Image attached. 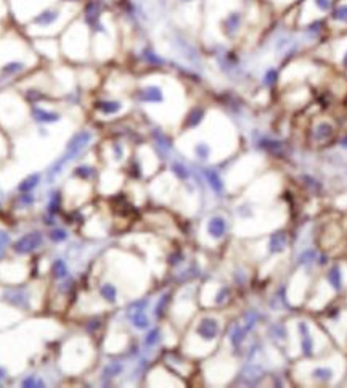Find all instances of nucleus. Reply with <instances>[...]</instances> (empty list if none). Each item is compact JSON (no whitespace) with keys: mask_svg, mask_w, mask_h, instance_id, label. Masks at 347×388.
<instances>
[{"mask_svg":"<svg viewBox=\"0 0 347 388\" xmlns=\"http://www.w3.org/2000/svg\"><path fill=\"white\" fill-rule=\"evenodd\" d=\"M336 3V0H301L296 7H294V12H296V24H299L302 21V18L306 15L310 17L306 18L304 21V26L312 23V21L322 19V17H327L331 13Z\"/></svg>","mask_w":347,"mask_h":388,"instance_id":"f257e3e1","label":"nucleus"},{"mask_svg":"<svg viewBox=\"0 0 347 388\" xmlns=\"http://www.w3.org/2000/svg\"><path fill=\"white\" fill-rule=\"evenodd\" d=\"M92 139H93V134L90 132V130H79L74 137L68 142L65 155H63L61 158L53 165V167H52V174L50 176H55L56 172L61 171V167L65 166L66 163H69L71 160L77 158V155H81L82 151L87 148L88 144L92 142Z\"/></svg>","mask_w":347,"mask_h":388,"instance_id":"f03ea898","label":"nucleus"},{"mask_svg":"<svg viewBox=\"0 0 347 388\" xmlns=\"http://www.w3.org/2000/svg\"><path fill=\"white\" fill-rule=\"evenodd\" d=\"M137 102L141 105H148V107H159L166 103V89L157 82H148L143 84L141 87L137 89Z\"/></svg>","mask_w":347,"mask_h":388,"instance_id":"7ed1b4c3","label":"nucleus"},{"mask_svg":"<svg viewBox=\"0 0 347 388\" xmlns=\"http://www.w3.org/2000/svg\"><path fill=\"white\" fill-rule=\"evenodd\" d=\"M334 134H336L334 124L328 121V119H320V121H315L312 124L309 137L312 140V144L315 145H325L334 137Z\"/></svg>","mask_w":347,"mask_h":388,"instance_id":"20e7f679","label":"nucleus"},{"mask_svg":"<svg viewBox=\"0 0 347 388\" xmlns=\"http://www.w3.org/2000/svg\"><path fill=\"white\" fill-rule=\"evenodd\" d=\"M297 332L299 337H301V351L304 356H313V350H315V343H313V337L310 333V327L307 326L306 322H299L297 326Z\"/></svg>","mask_w":347,"mask_h":388,"instance_id":"39448f33","label":"nucleus"},{"mask_svg":"<svg viewBox=\"0 0 347 388\" xmlns=\"http://www.w3.org/2000/svg\"><path fill=\"white\" fill-rule=\"evenodd\" d=\"M95 108L104 116H118L119 113L124 111V102L116 100V98H106V100L97 102Z\"/></svg>","mask_w":347,"mask_h":388,"instance_id":"423d86ee","label":"nucleus"},{"mask_svg":"<svg viewBox=\"0 0 347 388\" xmlns=\"http://www.w3.org/2000/svg\"><path fill=\"white\" fill-rule=\"evenodd\" d=\"M198 335L201 338L208 340V342L214 340L219 335V324H217V321L212 319V317L203 319V321L199 322V326H198Z\"/></svg>","mask_w":347,"mask_h":388,"instance_id":"0eeeda50","label":"nucleus"},{"mask_svg":"<svg viewBox=\"0 0 347 388\" xmlns=\"http://www.w3.org/2000/svg\"><path fill=\"white\" fill-rule=\"evenodd\" d=\"M42 242V237L40 234H28L24 235L23 239H19L17 243H15V250L18 251V253H29V251H33L34 248H37Z\"/></svg>","mask_w":347,"mask_h":388,"instance_id":"6e6552de","label":"nucleus"},{"mask_svg":"<svg viewBox=\"0 0 347 388\" xmlns=\"http://www.w3.org/2000/svg\"><path fill=\"white\" fill-rule=\"evenodd\" d=\"M33 116L37 123L42 124H52V123H58L61 119V114L58 111H53V110H47L42 107H35L33 110Z\"/></svg>","mask_w":347,"mask_h":388,"instance_id":"1a4fd4ad","label":"nucleus"},{"mask_svg":"<svg viewBox=\"0 0 347 388\" xmlns=\"http://www.w3.org/2000/svg\"><path fill=\"white\" fill-rule=\"evenodd\" d=\"M204 118H206V110L201 108V107H194V108L190 110V113L187 114L185 123H183V128H185L187 130L196 129L198 126L204 121Z\"/></svg>","mask_w":347,"mask_h":388,"instance_id":"9d476101","label":"nucleus"},{"mask_svg":"<svg viewBox=\"0 0 347 388\" xmlns=\"http://www.w3.org/2000/svg\"><path fill=\"white\" fill-rule=\"evenodd\" d=\"M286 245H288V235L286 232H277L273 234L270 240H269V253L272 255H278V253H283V251L286 250Z\"/></svg>","mask_w":347,"mask_h":388,"instance_id":"9b49d317","label":"nucleus"},{"mask_svg":"<svg viewBox=\"0 0 347 388\" xmlns=\"http://www.w3.org/2000/svg\"><path fill=\"white\" fill-rule=\"evenodd\" d=\"M225 232H227V222H225L224 218L215 216L208 222V234L212 239H222Z\"/></svg>","mask_w":347,"mask_h":388,"instance_id":"f8f14e48","label":"nucleus"},{"mask_svg":"<svg viewBox=\"0 0 347 388\" xmlns=\"http://www.w3.org/2000/svg\"><path fill=\"white\" fill-rule=\"evenodd\" d=\"M330 21L338 24H347V2L334 3V7L330 13Z\"/></svg>","mask_w":347,"mask_h":388,"instance_id":"ddd939ff","label":"nucleus"},{"mask_svg":"<svg viewBox=\"0 0 347 388\" xmlns=\"http://www.w3.org/2000/svg\"><path fill=\"white\" fill-rule=\"evenodd\" d=\"M204 177H206L208 184L211 185V188L215 192V193H222L224 192V181L220 174L215 169H204L203 171Z\"/></svg>","mask_w":347,"mask_h":388,"instance_id":"4468645a","label":"nucleus"},{"mask_svg":"<svg viewBox=\"0 0 347 388\" xmlns=\"http://www.w3.org/2000/svg\"><path fill=\"white\" fill-rule=\"evenodd\" d=\"M327 280L336 292L343 290V271H341L339 266H333L327 272Z\"/></svg>","mask_w":347,"mask_h":388,"instance_id":"2eb2a0df","label":"nucleus"},{"mask_svg":"<svg viewBox=\"0 0 347 388\" xmlns=\"http://www.w3.org/2000/svg\"><path fill=\"white\" fill-rule=\"evenodd\" d=\"M278 81H280V71L277 70L275 66H270V68H267L265 73L262 74V86L267 87V89H273L278 84Z\"/></svg>","mask_w":347,"mask_h":388,"instance_id":"dca6fc26","label":"nucleus"},{"mask_svg":"<svg viewBox=\"0 0 347 388\" xmlns=\"http://www.w3.org/2000/svg\"><path fill=\"white\" fill-rule=\"evenodd\" d=\"M310 377H312L313 380H318V382H323V384H327V382H331L334 377V372L331 368H327V366H318V368H313L312 372H310Z\"/></svg>","mask_w":347,"mask_h":388,"instance_id":"f3484780","label":"nucleus"},{"mask_svg":"<svg viewBox=\"0 0 347 388\" xmlns=\"http://www.w3.org/2000/svg\"><path fill=\"white\" fill-rule=\"evenodd\" d=\"M132 322L137 329H146L148 327V317H146V314L143 313V309H137V311L132 314Z\"/></svg>","mask_w":347,"mask_h":388,"instance_id":"a211bd4d","label":"nucleus"},{"mask_svg":"<svg viewBox=\"0 0 347 388\" xmlns=\"http://www.w3.org/2000/svg\"><path fill=\"white\" fill-rule=\"evenodd\" d=\"M315 259H317V251L307 248V250H304L301 255H299L297 263L301 266H310L312 263H315Z\"/></svg>","mask_w":347,"mask_h":388,"instance_id":"6ab92c4d","label":"nucleus"},{"mask_svg":"<svg viewBox=\"0 0 347 388\" xmlns=\"http://www.w3.org/2000/svg\"><path fill=\"white\" fill-rule=\"evenodd\" d=\"M172 172L180 181H187L188 177H190V171H188V167L183 165V163H180V161H175V163H172Z\"/></svg>","mask_w":347,"mask_h":388,"instance_id":"aec40b11","label":"nucleus"},{"mask_svg":"<svg viewBox=\"0 0 347 388\" xmlns=\"http://www.w3.org/2000/svg\"><path fill=\"white\" fill-rule=\"evenodd\" d=\"M267 2H270L273 7H277V8H280V10H288V8L296 7V5L301 2V0H267Z\"/></svg>","mask_w":347,"mask_h":388,"instance_id":"412c9836","label":"nucleus"},{"mask_svg":"<svg viewBox=\"0 0 347 388\" xmlns=\"http://www.w3.org/2000/svg\"><path fill=\"white\" fill-rule=\"evenodd\" d=\"M111 155L116 161H122L125 156V148L121 142H113L111 144Z\"/></svg>","mask_w":347,"mask_h":388,"instance_id":"4be33fe9","label":"nucleus"},{"mask_svg":"<svg viewBox=\"0 0 347 388\" xmlns=\"http://www.w3.org/2000/svg\"><path fill=\"white\" fill-rule=\"evenodd\" d=\"M37 182H39V174L29 176L28 179H24L23 184L19 185V190L21 192H28V190H31V188H34L35 185H37Z\"/></svg>","mask_w":347,"mask_h":388,"instance_id":"5701e85b","label":"nucleus"},{"mask_svg":"<svg viewBox=\"0 0 347 388\" xmlns=\"http://www.w3.org/2000/svg\"><path fill=\"white\" fill-rule=\"evenodd\" d=\"M100 292H102L103 298H106L108 301H116V288L113 285H109V284L103 285Z\"/></svg>","mask_w":347,"mask_h":388,"instance_id":"b1692460","label":"nucleus"},{"mask_svg":"<svg viewBox=\"0 0 347 388\" xmlns=\"http://www.w3.org/2000/svg\"><path fill=\"white\" fill-rule=\"evenodd\" d=\"M74 174L79 176V177H82V179H88V177L93 174V169L90 166H77Z\"/></svg>","mask_w":347,"mask_h":388,"instance_id":"393cba45","label":"nucleus"},{"mask_svg":"<svg viewBox=\"0 0 347 388\" xmlns=\"http://www.w3.org/2000/svg\"><path fill=\"white\" fill-rule=\"evenodd\" d=\"M157 340H159V330L155 329V330H151V332L148 333V337H146L145 343L146 345H155Z\"/></svg>","mask_w":347,"mask_h":388,"instance_id":"a878e982","label":"nucleus"},{"mask_svg":"<svg viewBox=\"0 0 347 388\" xmlns=\"http://www.w3.org/2000/svg\"><path fill=\"white\" fill-rule=\"evenodd\" d=\"M53 271H55L56 277H63V276H65V264H63L61 261H56Z\"/></svg>","mask_w":347,"mask_h":388,"instance_id":"bb28decb","label":"nucleus"},{"mask_svg":"<svg viewBox=\"0 0 347 388\" xmlns=\"http://www.w3.org/2000/svg\"><path fill=\"white\" fill-rule=\"evenodd\" d=\"M50 237L53 239V240H63V239L66 237V235H65V232H63V230H55V232H52Z\"/></svg>","mask_w":347,"mask_h":388,"instance_id":"cd10ccee","label":"nucleus"},{"mask_svg":"<svg viewBox=\"0 0 347 388\" xmlns=\"http://www.w3.org/2000/svg\"><path fill=\"white\" fill-rule=\"evenodd\" d=\"M198 2H201V0H177V3L178 5H183V7H188V5H194V3H198Z\"/></svg>","mask_w":347,"mask_h":388,"instance_id":"c85d7f7f","label":"nucleus"},{"mask_svg":"<svg viewBox=\"0 0 347 388\" xmlns=\"http://www.w3.org/2000/svg\"><path fill=\"white\" fill-rule=\"evenodd\" d=\"M343 66L347 70V50H346V54L343 55Z\"/></svg>","mask_w":347,"mask_h":388,"instance_id":"c756f323","label":"nucleus"},{"mask_svg":"<svg viewBox=\"0 0 347 388\" xmlns=\"http://www.w3.org/2000/svg\"><path fill=\"white\" fill-rule=\"evenodd\" d=\"M341 147H343V148H347V137L341 140Z\"/></svg>","mask_w":347,"mask_h":388,"instance_id":"7c9ffc66","label":"nucleus"},{"mask_svg":"<svg viewBox=\"0 0 347 388\" xmlns=\"http://www.w3.org/2000/svg\"><path fill=\"white\" fill-rule=\"evenodd\" d=\"M161 3H167V2H172V0H159Z\"/></svg>","mask_w":347,"mask_h":388,"instance_id":"2f4dec72","label":"nucleus"}]
</instances>
